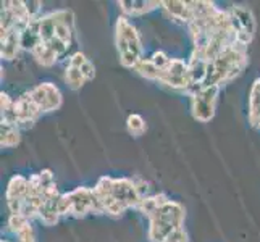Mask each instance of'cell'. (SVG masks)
<instances>
[{
    "label": "cell",
    "mask_w": 260,
    "mask_h": 242,
    "mask_svg": "<svg viewBox=\"0 0 260 242\" xmlns=\"http://www.w3.org/2000/svg\"><path fill=\"white\" fill-rule=\"evenodd\" d=\"M115 47L121 66L128 70H134L144 58V47L138 28L129 21V18L121 15L115 23Z\"/></svg>",
    "instance_id": "cell-4"
},
{
    "label": "cell",
    "mask_w": 260,
    "mask_h": 242,
    "mask_svg": "<svg viewBox=\"0 0 260 242\" xmlns=\"http://www.w3.org/2000/svg\"><path fill=\"white\" fill-rule=\"evenodd\" d=\"M8 228L18 237L16 242H36V232L31 226V221L23 215H10Z\"/></svg>",
    "instance_id": "cell-15"
},
{
    "label": "cell",
    "mask_w": 260,
    "mask_h": 242,
    "mask_svg": "<svg viewBox=\"0 0 260 242\" xmlns=\"http://www.w3.org/2000/svg\"><path fill=\"white\" fill-rule=\"evenodd\" d=\"M228 10L231 13L233 24H235L238 41L249 47V44L254 41L255 29H257L252 10L244 5H231Z\"/></svg>",
    "instance_id": "cell-9"
},
{
    "label": "cell",
    "mask_w": 260,
    "mask_h": 242,
    "mask_svg": "<svg viewBox=\"0 0 260 242\" xmlns=\"http://www.w3.org/2000/svg\"><path fill=\"white\" fill-rule=\"evenodd\" d=\"M28 186H29V179L21 175H16L8 181L5 199L10 215H21L26 195H28Z\"/></svg>",
    "instance_id": "cell-11"
},
{
    "label": "cell",
    "mask_w": 260,
    "mask_h": 242,
    "mask_svg": "<svg viewBox=\"0 0 260 242\" xmlns=\"http://www.w3.org/2000/svg\"><path fill=\"white\" fill-rule=\"evenodd\" d=\"M149 242H167V239L173 234L176 229L184 228L186 209L181 203L168 199L158 209H155L149 217Z\"/></svg>",
    "instance_id": "cell-3"
},
{
    "label": "cell",
    "mask_w": 260,
    "mask_h": 242,
    "mask_svg": "<svg viewBox=\"0 0 260 242\" xmlns=\"http://www.w3.org/2000/svg\"><path fill=\"white\" fill-rule=\"evenodd\" d=\"M63 79L67 86L71 89V91H79V89H83V86L86 83H89L87 78L84 76V73L78 66L75 65H67L65 68V75H63Z\"/></svg>",
    "instance_id": "cell-18"
},
{
    "label": "cell",
    "mask_w": 260,
    "mask_h": 242,
    "mask_svg": "<svg viewBox=\"0 0 260 242\" xmlns=\"http://www.w3.org/2000/svg\"><path fill=\"white\" fill-rule=\"evenodd\" d=\"M170 199V197L167 195V194H164V192H155V194H150V195H147V197H144L141 202H139V205H138V212L139 213H142L144 217L147 218L149 215L154 212L155 209H158L160 205H162L164 202H167Z\"/></svg>",
    "instance_id": "cell-17"
},
{
    "label": "cell",
    "mask_w": 260,
    "mask_h": 242,
    "mask_svg": "<svg viewBox=\"0 0 260 242\" xmlns=\"http://www.w3.org/2000/svg\"><path fill=\"white\" fill-rule=\"evenodd\" d=\"M126 129H128V132L131 134V136L141 137V136H144V134H146L147 124H146L144 118H142L141 115L131 113L128 118H126Z\"/></svg>",
    "instance_id": "cell-21"
},
{
    "label": "cell",
    "mask_w": 260,
    "mask_h": 242,
    "mask_svg": "<svg viewBox=\"0 0 260 242\" xmlns=\"http://www.w3.org/2000/svg\"><path fill=\"white\" fill-rule=\"evenodd\" d=\"M144 186H147V183L141 181V179L110 176L99 178L92 189L99 207H101V215H107L110 218H120L128 210H136L139 202L144 197L150 195L147 194L150 187Z\"/></svg>",
    "instance_id": "cell-1"
},
{
    "label": "cell",
    "mask_w": 260,
    "mask_h": 242,
    "mask_svg": "<svg viewBox=\"0 0 260 242\" xmlns=\"http://www.w3.org/2000/svg\"><path fill=\"white\" fill-rule=\"evenodd\" d=\"M157 83L168 89H173V91L187 94V91H189V70H187V61L181 58H170L164 70L160 71Z\"/></svg>",
    "instance_id": "cell-7"
},
{
    "label": "cell",
    "mask_w": 260,
    "mask_h": 242,
    "mask_svg": "<svg viewBox=\"0 0 260 242\" xmlns=\"http://www.w3.org/2000/svg\"><path fill=\"white\" fill-rule=\"evenodd\" d=\"M134 71L139 75V76H142V78H146V79H149V81H158V76H160V70L152 63V60L147 57H144L142 58L139 63L136 65V68H134Z\"/></svg>",
    "instance_id": "cell-20"
},
{
    "label": "cell",
    "mask_w": 260,
    "mask_h": 242,
    "mask_svg": "<svg viewBox=\"0 0 260 242\" xmlns=\"http://www.w3.org/2000/svg\"><path fill=\"white\" fill-rule=\"evenodd\" d=\"M244 44H235L230 49L209 63L207 78H205L204 86H218L223 87L235 79H238L244 73L249 65V52ZM202 86V87H204Z\"/></svg>",
    "instance_id": "cell-2"
},
{
    "label": "cell",
    "mask_w": 260,
    "mask_h": 242,
    "mask_svg": "<svg viewBox=\"0 0 260 242\" xmlns=\"http://www.w3.org/2000/svg\"><path fill=\"white\" fill-rule=\"evenodd\" d=\"M249 118V124L252 128H255V129H260V110L254 115V116H247Z\"/></svg>",
    "instance_id": "cell-23"
},
{
    "label": "cell",
    "mask_w": 260,
    "mask_h": 242,
    "mask_svg": "<svg viewBox=\"0 0 260 242\" xmlns=\"http://www.w3.org/2000/svg\"><path fill=\"white\" fill-rule=\"evenodd\" d=\"M220 91L221 87L218 86H204L187 94L189 95L191 115L194 120L199 123H209L210 120H213L215 113H217Z\"/></svg>",
    "instance_id": "cell-6"
},
{
    "label": "cell",
    "mask_w": 260,
    "mask_h": 242,
    "mask_svg": "<svg viewBox=\"0 0 260 242\" xmlns=\"http://www.w3.org/2000/svg\"><path fill=\"white\" fill-rule=\"evenodd\" d=\"M2 137H0V146L2 149H13L21 142V132L16 124L4 123L2 121Z\"/></svg>",
    "instance_id": "cell-16"
},
{
    "label": "cell",
    "mask_w": 260,
    "mask_h": 242,
    "mask_svg": "<svg viewBox=\"0 0 260 242\" xmlns=\"http://www.w3.org/2000/svg\"><path fill=\"white\" fill-rule=\"evenodd\" d=\"M162 10L170 16L175 23L187 26L192 20V5L184 0H165L162 2Z\"/></svg>",
    "instance_id": "cell-14"
},
{
    "label": "cell",
    "mask_w": 260,
    "mask_h": 242,
    "mask_svg": "<svg viewBox=\"0 0 260 242\" xmlns=\"http://www.w3.org/2000/svg\"><path fill=\"white\" fill-rule=\"evenodd\" d=\"M70 65H75L83 71L87 81H92L95 78V66L92 65V61L89 60L83 52H75L73 55L68 58Z\"/></svg>",
    "instance_id": "cell-19"
},
{
    "label": "cell",
    "mask_w": 260,
    "mask_h": 242,
    "mask_svg": "<svg viewBox=\"0 0 260 242\" xmlns=\"http://www.w3.org/2000/svg\"><path fill=\"white\" fill-rule=\"evenodd\" d=\"M116 5L120 8V15L129 18V20L144 16L157 8H162V2H158V0H120V2H116Z\"/></svg>",
    "instance_id": "cell-13"
},
{
    "label": "cell",
    "mask_w": 260,
    "mask_h": 242,
    "mask_svg": "<svg viewBox=\"0 0 260 242\" xmlns=\"http://www.w3.org/2000/svg\"><path fill=\"white\" fill-rule=\"evenodd\" d=\"M42 116L41 110L36 107L29 92H24L13 100V112H12V123L16 124L20 129L32 128L38 120Z\"/></svg>",
    "instance_id": "cell-8"
},
{
    "label": "cell",
    "mask_w": 260,
    "mask_h": 242,
    "mask_svg": "<svg viewBox=\"0 0 260 242\" xmlns=\"http://www.w3.org/2000/svg\"><path fill=\"white\" fill-rule=\"evenodd\" d=\"M28 23H20L16 21L10 29L0 32V55H2L4 60L10 61L15 60L18 55H20L21 49V36H23V29Z\"/></svg>",
    "instance_id": "cell-12"
},
{
    "label": "cell",
    "mask_w": 260,
    "mask_h": 242,
    "mask_svg": "<svg viewBox=\"0 0 260 242\" xmlns=\"http://www.w3.org/2000/svg\"><path fill=\"white\" fill-rule=\"evenodd\" d=\"M167 242H189V237H187V232L184 228L176 229L172 236L167 239Z\"/></svg>",
    "instance_id": "cell-22"
},
{
    "label": "cell",
    "mask_w": 260,
    "mask_h": 242,
    "mask_svg": "<svg viewBox=\"0 0 260 242\" xmlns=\"http://www.w3.org/2000/svg\"><path fill=\"white\" fill-rule=\"evenodd\" d=\"M101 215V207L95 199L92 187H76V189L61 194L60 215L70 218H84L87 215Z\"/></svg>",
    "instance_id": "cell-5"
},
{
    "label": "cell",
    "mask_w": 260,
    "mask_h": 242,
    "mask_svg": "<svg viewBox=\"0 0 260 242\" xmlns=\"http://www.w3.org/2000/svg\"><path fill=\"white\" fill-rule=\"evenodd\" d=\"M28 92L42 115L58 110L63 103V95H61L60 89L52 83H41Z\"/></svg>",
    "instance_id": "cell-10"
}]
</instances>
